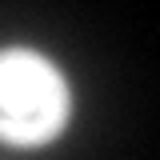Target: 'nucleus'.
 Here are the masks:
<instances>
[{"label": "nucleus", "instance_id": "nucleus-1", "mask_svg": "<svg viewBox=\"0 0 160 160\" xmlns=\"http://www.w3.org/2000/svg\"><path fill=\"white\" fill-rule=\"evenodd\" d=\"M72 120V88L36 48H0V140L44 148Z\"/></svg>", "mask_w": 160, "mask_h": 160}]
</instances>
